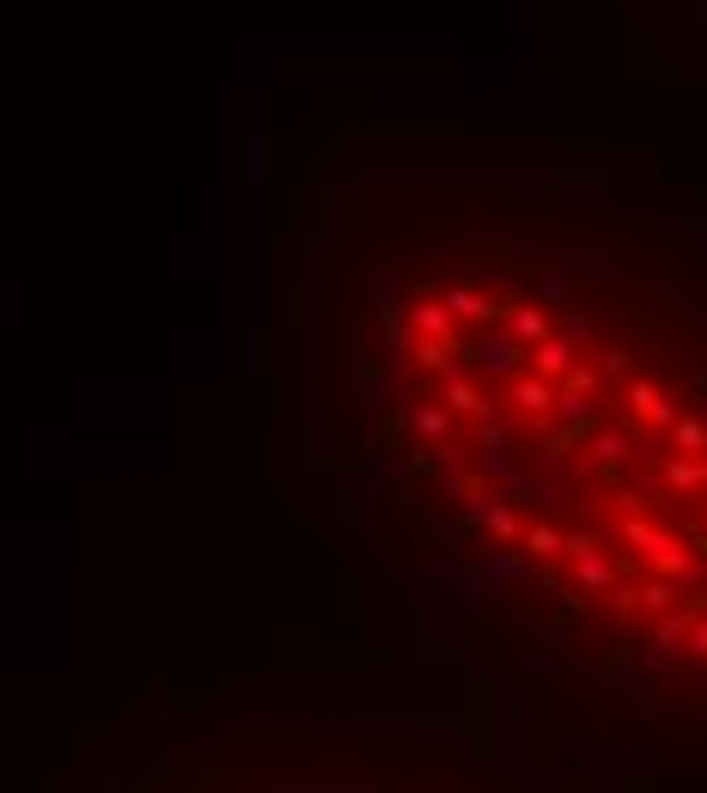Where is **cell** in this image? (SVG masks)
Segmentation results:
<instances>
[{
  "mask_svg": "<svg viewBox=\"0 0 707 793\" xmlns=\"http://www.w3.org/2000/svg\"><path fill=\"white\" fill-rule=\"evenodd\" d=\"M324 360L421 610L586 757L707 775V214L574 177L372 202Z\"/></svg>",
  "mask_w": 707,
  "mask_h": 793,
  "instance_id": "6da1fadb",
  "label": "cell"
},
{
  "mask_svg": "<svg viewBox=\"0 0 707 793\" xmlns=\"http://www.w3.org/2000/svg\"><path fill=\"white\" fill-rule=\"evenodd\" d=\"M105 793H531L476 763L433 751H348V757H244L226 745H165L110 769Z\"/></svg>",
  "mask_w": 707,
  "mask_h": 793,
  "instance_id": "7a4b0ae2",
  "label": "cell"
}]
</instances>
